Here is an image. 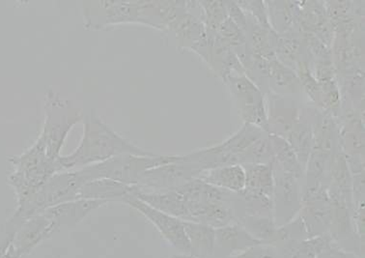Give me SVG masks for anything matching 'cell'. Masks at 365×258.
Masks as SVG:
<instances>
[{"label":"cell","mask_w":365,"mask_h":258,"mask_svg":"<svg viewBox=\"0 0 365 258\" xmlns=\"http://www.w3.org/2000/svg\"><path fill=\"white\" fill-rule=\"evenodd\" d=\"M122 203L143 214L157 228L162 237L180 254H190V246L185 232L184 222L181 220L158 210L143 200H138L133 195V191L132 194L125 197Z\"/></svg>","instance_id":"cell-5"},{"label":"cell","mask_w":365,"mask_h":258,"mask_svg":"<svg viewBox=\"0 0 365 258\" xmlns=\"http://www.w3.org/2000/svg\"><path fill=\"white\" fill-rule=\"evenodd\" d=\"M246 188L247 191L259 192L274 197V186L272 176V162L247 165Z\"/></svg>","instance_id":"cell-12"},{"label":"cell","mask_w":365,"mask_h":258,"mask_svg":"<svg viewBox=\"0 0 365 258\" xmlns=\"http://www.w3.org/2000/svg\"><path fill=\"white\" fill-rule=\"evenodd\" d=\"M175 159V155H121L86 167L91 181L110 179L130 186H136L141 176L151 168L168 164Z\"/></svg>","instance_id":"cell-4"},{"label":"cell","mask_w":365,"mask_h":258,"mask_svg":"<svg viewBox=\"0 0 365 258\" xmlns=\"http://www.w3.org/2000/svg\"><path fill=\"white\" fill-rule=\"evenodd\" d=\"M184 227L190 246V254L196 258H214L216 228L192 222H184Z\"/></svg>","instance_id":"cell-11"},{"label":"cell","mask_w":365,"mask_h":258,"mask_svg":"<svg viewBox=\"0 0 365 258\" xmlns=\"http://www.w3.org/2000/svg\"><path fill=\"white\" fill-rule=\"evenodd\" d=\"M133 186L110 179H99L84 185L78 200H97L103 202H123L125 197L132 194Z\"/></svg>","instance_id":"cell-10"},{"label":"cell","mask_w":365,"mask_h":258,"mask_svg":"<svg viewBox=\"0 0 365 258\" xmlns=\"http://www.w3.org/2000/svg\"><path fill=\"white\" fill-rule=\"evenodd\" d=\"M272 141V149L274 153L276 152L277 159L279 160L280 164L284 167V170L288 171L289 175L298 176L301 173V165H299L294 148L289 145L283 138L272 135L269 137Z\"/></svg>","instance_id":"cell-13"},{"label":"cell","mask_w":365,"mask_h":258,"mask_svg":"<svg viewBox=\"0 0 365 258\" xmlns=\"http://www.w3.org/2000/svg\"><path fill=\"white\" fill-rule=\"evenodd\" d=\"M234 91L241 107L242 118L247 123L263 129L268 126L264 110L263 98L255 84L246 77L232 78Z\"/></svg>","instance_id":"cell-7"},{"label":"cell","mask_w":365,"mask_h":258,"mask_svg":"<svg viewBox=\"0 0 365 258\" xmlns=\"http://www.w3.org/2000/svg\"><path fill=\"white\" fill-rule=\"evenodd\" d=\"M205 183L232 194H240L246 188V170L242 165H223L204 171L198 177Z\"/></svg>","instance_id":"cell-9"},{"label":"cell","mask_w":365,"mask_h":258,"mask_svg":"<svg viewBox=\"0 0 365 258\" xmlns=\"http://www.w3.org/2000/svg\"><path fill=\"white\" fill-rule=\"evenodd\" d=\"M83 17L88 29H102L118 24H145L163 29L162 4L150 1L84 2Z\"/></svg>","instance_id":"cell-3"},{"label":"cell","mask_w":365,"mask_h":258,"mask_svg":"<svg viewBox=\"0 0 365 258\" xmlns=\"http://www.w3.org/2000/svg\"><path fill=\"white\" fill-rule=\"evenodd\" d=\"M261 245L239 222L216 228L215 257L228 258L252 247Z\"/></svg>","instance_id":"cell-8"},{"label":"cell","mask_w":365,"mask_h":258,"mask_svg":"<svg viewBox=\"0 0 365 258\" xmlns=\"http://www.w3.org/2000/svg\"><path fill=\"white\" fill-rule=\"evenodd\" d=\"M170 258H196V257H192V254H174V255H173V257H170Z\"/></svg>","instance_id":"cell-15"},{"label":"cell","mask_w":365,"mask_h":258,"mask_svg":"<svg viewBox=\"0 0 365 258\" xmlns=\"http://www.w3.org/2000/svg\"><path fill=\"white\" fill-rule=\"evenodd\" d=\"M133 195L158 210L184 222H197L214 228L237 222L230 203L232 192L216 188L200 178L160 191H143L133 187Z\"/></svg>","instance_id":"cell-1"},{"label":"cell","mask_w":365,"mask_h":258,"mask_svg":"<svg viewBox=\"0 0 365 258\" xmlns=\"http://www.w3.org/2000/svg\"><path fill=\"white\" fill-rule=\"evenodd\" d=\"M13 238L5 236L0 241V258H21L12 243Z\"/></svg>","instance_id":"cell-14"},{"label":"cell","mask_w":365,"mask_h":258,"mask_svg":"<svg viewBox=\"0 0 365 258\" xmlns=\"http://www.w3.org/2000/svg\"><path fill=\"white\" fill-rule=\"evenodd\" d=\"M127 154L147 156L153 153L120 135L91 111L84 118L80 143L72 153L60 158V167L62 171L78 170Z\"/></svg>","instance_id":"cell-2"},{"label":"cell","mask_w":365,"mask_h":258,"mask_svg":"<svg viewBox=\"0 0 365 258\" xmlns=\"http://www.w3.org/2000/svg\"><path fill=\"white\" fill-rule=\"evenodd\" d=\"M58 230L54 222L42 212L27 220L16 232L12 240L14 248L23 258Z\"/></svg>","instance_id":"cell-6"}]
</instances>
